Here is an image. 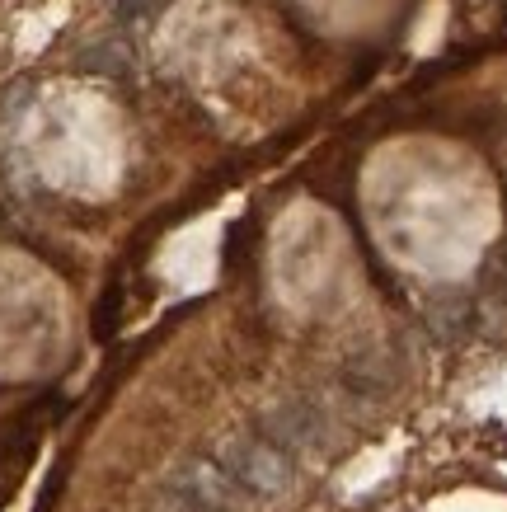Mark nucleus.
Listing matches in <instances>:
<instances>
[{"label": "nucleus", "instance_id": "nucleus-1", "mask_svg": "<svg viewBox=\"0 0 507 512\" xmlns=\"http://www.w3.org/2000/svg\"><path fill=\"white\" fill-rule=\"evenodd\" d=\"M216 466L226 470L245 494H259V498H277L292 484L287 451L277 447V442H268V437H231V442H221Z\"/></svg>", "mask_w": 507, "mask_h": 512}, {"label": "nucleus", "instance_id": "nucleus-2", "mask_svg": "<svg viewBox=\"0 0 507 512\" xmlns=\"http://www.w3.org/2000/svg\"><path fill=\"white\" fill-rule=\"evenodd\" d=\"M174 512H240L245 489L216 466V461H188L165 480Z\"/></svg>", "mask_w": 507, "mask_h": 512}, {"label": "nucleus", "instance_id": "nucleus-3", "mask_svg": "<svg viewBox=\"0 0 507 512\" xmlns=\"http://www.w3.org/2000/svg\"><path fill=\"white\" fill-rule=\"evenodd\" d=\"M329 433V419H324L315 404L306 400H287L277 404L273 414H268V442H277L282 451H315Z\"/></svg>", "mask_w": 507, "mask_h": 512}, {"label": "nucleus", "instance_id": "nucleus-4", "mask_svg": "<svg viewBox=\"0 0 507 512\" xmlns=\"http://www.w3.org/2000/svg\"><path fill=\"white\" fill-rule=\"evenodd\" d=\"M475 325H479V311H475V301H470V296H437V301L428 306V329L442 343L470 339Z\"/></svg>", "mask_w": 507, "mask_h": 512}, {"label": "nucleus", "instance_id": "nucleus-5", "mask_svg": "<svg viewBox=\"0 0 507 512\" xmlns=\"http://www.w3.org/2000/svg\"><path fill=\"white\" fill-rule=\"evenodd\" d=\"M390 381H395V367L381 353H353L343 362V386L353 390V395H371L376 400V395L390 390Z\"/></svg>", "mask_w": 507, "mask_h": 512}, {"label": "nucleus", "instance_id": "nucleus-6", "mask_svg": "<svg viewBox=\"0 0 507 512\" xmlns=\"http://www.w3.org/2000/svg\"><path fill=\"white\" fill-rule=\"evenodd\" d=\"M85 66H90V71H108V76H127V62L118 57V52H108V47L90 52V57H85Z\"/></svg>", "mask_w": 507, "mask_h": 512}]
</instances>
